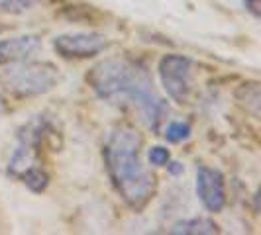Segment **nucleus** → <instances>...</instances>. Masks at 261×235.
<instances>
[{
	"instance_id": "nucleus-1",
	"label": "nucleus",
	"mask_w": 261,
	"mask_h": 235,
	"mask_svg": "<svg viewBox=\"0 0 261 235\" xmlns=\"http://www.w3.org/2000/svg\"><path fill=\"white\" fill-rule=\"evenodd\" d=\"M87 80L100 100L134 108L149 130H159V124L169 112L165 100L153 89L147 71L134 61L105 59L89 71Z\"/></svg>"
},
{
	"instance_id": "nucleus-2",
	"label": "nucleus",
	"mask_w": 261,
	"mask_h": 235,
	"mask_svg": "<svg viewBox=\"0 0 261 235\" xmlns=\"http://www.w3.org/2000/svg\"><path fill=\"white\" fill-rule=\"evenodd\" d=\"M142 137L130 126L112 128L105 141L108 174L122 200L134 210L147 204L155 190V179L140 159Z\"/></svg>"
},
{
	"instance_id": "nucleus-3",
	"label": "nucleus",
	"mask_w": 261,
	"mask_h": 235,
	"mask_svg": "<svg viewBox=\"0 0 261 235\" xmlns=\"http://www.w3.org/2000/svg\"><path fill=\"white\" fill-rule=\"evenodd\" d=\"M57 69L51 63H22L10 67L4 75V86L16 96H39L49 92L57 84Z\"/></svg>"
},
{
	"instance_id": "nucleus-4",
	"label": "nucleus",
	"mask_w": 261,
	"mask_h": 235,
	"mask_svg": "<svg viewBox=\"0 0 261 235\" xmlns=\"http://www.w3.org/2000/svg\"><path fill=\"white\" fill-rule=\"evenodd\" d=\"M191 75L193 61L183 55H165L159 61V78L167 92V96L175 102L183 104L191 94Z\"/></svg>"
},
{
	"instance_id": "nucleus-5",
	"label": "nucleus",
	"mask_w": 261,
	"mask_h": 235,
	"mask_svg": "<svg viewBox=\"0 0 261 235\" xmlns=\"http://www.w3.org/2000/svg\"><path fill=\"white\" fill-rule=\"evenodd\" d=\"M105 47L106 38L94 32H75L53 38V49L65 59H89L102 53Z\"/></svg>"
},
{
	"instance_id": "nucleus-6",
	"label": "nucleus",
	"mask_w": 261,
	"mask_h": 235,
	"mask_svg": "<svg viewBox=\"0 0 261 235\" xmlns=\"http://www.w3.org/2000/svg\"><path fill=\"white\" fill-rule=\"evenodd\" d=\"M196 194L208 212H220L226 204V184H224L222 172L210 167H198Z\"/></svg>"
},
{
	"instance_id": "nucleus-7",
	"label": "nucleus",
	"mask_w": 261,
	"mask_h": 235,
	"mask_svg": "<svg viewBox=\"0 0 261 235\" xmlns=\"http://www.w3.org/2000/svg\"><path fill=\"white\" fill-rule=\"evenodd\" d=\"M38 36H16V38L0 39V65H14L20 61H26L38 51Z\"/></svg>"
},
{
	"instance_id": "nucleus-8",
	"label": "nucleus",
	"mask_w": 261,
	"mask_h": 235,
	"mask_svg": "<svg viewBox=\"0 0 261 235\" xmlns=\"http://www.w3.org/2000/svg\"><path fill=\"white\" fill-rule=\"evenodd\" d=\"M32 165H34V145L20 139V143L14 149L12 157L8 161V172L16 174V177H22V172L30 169Z\"/></svg>"
},
{
	"instance_id": "nucleus-9",
	"label": "nucleus",
	"mask_w": 261,
	"mask_h": 235,
	"mask_svg": "<svg viewBox=\"0 0 261 235\" xmlns=\"http://www.w3.org/2000/svg\"><path fill=\"white\" fill-rule=\"evenodd\" d=\"M216 223L206 218H191V220H181L171 227V233H185V235H204L216 233Z\"/></svg>"
},
{
	"instance_id": "nucleus-10",
	"label": "nucleus",
	"mask_w": 261,
	"mask_h": 235,
	"mask_svg": "<svg viewBox=\"0 0 261 235\" xmlns=\"http://www.w3.org/2000/svg\"><path fill=\"white\" fill-rule=\"evenodd\" d=\"M22 179H24V184H26L30 190H34V192H43L47 188V184H49L47 172L41 170L39 167H34V165L22 172Z\"/></svg>"
},
{
	"instance_id": "nucleus-11",
	"label": "nucleus",
	"mask_w": 261,
	"mask_h": 235,
	"mask_svg": "<svg viewBox=\"0 0 261 235\" xmlns=\"http://www.w3.org/2000/svg\"><path fill=\"white\" fill-rule=\"evenodd\" d=\"M191 133H193V130L187 122H171L165 128V139L169 143H181V141H187L191 137Z\"/></svg>"
},
{
	"instance_id": "nucleus-12",
	"label": "nucleus",
	"mask_w": 261,
	"mask_h": 235,
	"mask_svg": "<svg viewBox=\"0 0 261 235\" xmlns=\"http://www.w3.org/2000/svg\"><path fill=\"white\" fill-rule=\"evenodd\" d=\"M39 0H0V12L6 14H22L34 8Z\"/></svg>"
},
{
	"instance_id": "nucleus-13",
	"label": "nucleus",
	"mask_w": 261,
	"mask_h": 235,
	"mask_svg": "<svg viewBox=\"0 0 261 235\" xmlns=\"http://www.w3.org/2000/svg\"><path fill=\"white\" fill-rule=\"evenodd\" d=\"M169 151L165 149V147H161V145H155V147H151L149 151H147V161L153 165V167H165L167 163H169Z\"/></svg>"
},
{
	"instance_id": "nucleus-14",
	"label": "nucleus",
	"mask_w": 261,
	"mask_h": 235,
	"mask_svg": "<svg viewBox=\"0 0 261 235\" xmlns=\"http://www.w3.org/2000/svg\"><path fill=\"white\" fill-rule=\"evenodd\" d=\"M244 4H246V8H248L255 18L259 16V0H244Z\"/></svg>"
},
{
	"instance_id": "nucleus-15",
	"label": "nucleus",
	"mask_w": 261,
	"mask_h": 235,
	"mask_svg": "<svg viewBox=\"0 0 261 235\" xmlns=\"http://www.w3.org/2000/svg\"><path fill=\"white\" fill-rule=\"evenodd\" d=\"M165 167L169 169L171 174H181V172H183V165H181V163H177V161H173V163H167Z\"/></svg>"
}]
</instances>
